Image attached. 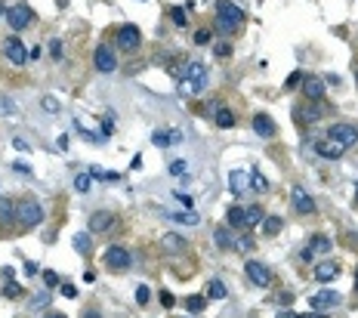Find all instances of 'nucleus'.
<instances>
[{
	"label": "nucleus",
	"mask_w": 358,
	"mask_h": 318,
	"mask_svg": "<svg viewBox=\"0 0 358 318\" xmlns=\"http://www.w3.org/2000/svg\"><path fill=\"white\" fill-rule=\"evenodd\" d=\"M241 25H244V13L238 10L232 0H219L216 4V31L222 37H232V34L241 31Z\"/></svg>",
	"instance_id": "1"
},
{
	"label": "nucleus",
	"mask_w": 358,
	"mask_h": 318,
	"mask_svg": "<svg viewBox=\"0 0 358 318\" xmlns=\"http://www.w3.org/2000/svg\"><path fill=\"white\" fill-rule=\"evenodd\" d=\"M204 87H207V68H204V62H185V77H182V93H188V96H201L204 93Z\"/></svg>",
	"instance_id": "2"
},
{
	"label": "nucleus",
	"mask_w": 358,
	"mask_h": 318,
	"mask_svg": "<svg viewBox=\"0 0 358 318\" xmlns=\"http://www.w3.org/2000/svg\"><path fill=\"white\" fill-rule=\"evenodd\" d=\"M102 263H105L111 272H124V269L133 266V253H130L127 247H121V244H111V247H105Z\"/></svg>",
	"instance_id": "3"
},
{
	"label": "nucleus",
	"mask_w": 358,
	"mask_h": 318,
	"mask_svg": "<svg viewBox=\"0 0 358 318\" xmlns=\"http://www.w3.org/2000/svg\"><path fill=\"white\" fill-rule=\"evenodd\" d=\"M16 219H19V226H22V229H34V226H41V222H44V207L28 198V201H22V204L16 207Z\"/></svg>",
	"instance_id": "4"
},
{
	"label": "nucleus",
	"mask_w": 358,
	"mask_h": 318,
	"mask_svg": "<svg viewBox=\"0 0 358 318\" xmlns=\"http://www.w3.org/2000/svg\"><path fill=\"white\" fill-rule=\"evenodd\" d=\"M244 275H247V281L256 284V288H269V284H272V272H269V266H263L259 260H247V263H244Z\"/></svg>",
	"instance_id": "5"
},
{
	"label": "nucleus",
	"mask_w": 358,
	"mask_h": 318,
	"mask_svg": "<svg viewBox=\"0 0 358 318\" xmlns=\"http://www.w3.org/2000/svg\"><path fill=\"white\" fill-rule=\"evenodd\" d=\"M7 25L13 28V31H22V28H28L31 25V19H34V13H31V7L28 4H16V7H10L7 10Z\"/></svg>",
	"instance_id": "6"
},
{
	"label": "nucleus",
	"mask_w": 358,
	"mask_h": 318,
	"mask_svg": "<svg viewBox=\"0 0 358 318\" xmlns=\"http://www.w3.org/2000/svg\"><path fill=\"white\" fill-rule=\"evenodd\" d=\"M114 37H117V47H121L124 53H133V50H139V44H142V34H139L136 25H121Z\"/></svg>",
	"instance_id": "7"
},
{
	"label": "nucleus",
	"mask_w": 358,
	"mask_h": 318,
	"mask_svg": "<svg viewBox=\"0 0 358 318\" xmlns=\"http://www.w3.org/2000/svg\"><path fill=\"white\" fill-rule=\"evenodd\" d=\"M93 65H96V71L111 74V71L117 68V56H114V50H111L108 44H99V47H96V53H93Z\"/></svg>",
	"instance_id": "8"
},
{
	"label": "nucleus",
	"mask_w": 358,
	"mask_h": 318,
	"mask_svg": "<svg viewBox=\"0 0 358 318\" xmlns=\"http://www.w3.org/2000/svg\"><path fill=\"white\" fill-rule=\"evenodd\" d=\"M4 56H7V62H13V65H25V62L31 59V53L25 50V44L19 41V37H7V41H4Z\"/></svg>",
	"instance_id": "9"
},
{
	"label": "nucleus",
	"mask_w": 358,
	"mask_h": 318,
	"mask_svg": "<svg viewBox=\"0 0 358 318\" xmlns=\"http://www.w3.org/2000/svg\"><path fill=\"white\" fill-rule=\"evenodd\" d=\"M250 127H253V133H256L259 139H272V136L278 133V124L272 121V114H266V111H256V114H253Z\"/></svg>",
	"instance_id": "10"
},
{
	"label": "nucleus",
	"mask_w": 358,
	"mask_h": 318,
	"mask_svg": "<svg viewBox=\"0 0 358 318\" xmlns=\"http://www.w3.org/2000/svg\"><path fill=\"white\" fill-rule=\"evenodd\" d=\"M290 204H294V210H297L300 216H312V213H315V201L303 192V185H294V188H290Z\"/></svg>",
	"instance_id": "11"
},
{
	"label": "nucleus",
	"mask_w": 358,
	"mask_h": 318,
	"mask_svg": "<svg viewBox=\"0 0 358 318\" xmlns=\"http://www.w3.org/2000/svg\"><path fill=\"white\" fill-rule=\"evenodd\" d=\"M328 136L337 139V142H343V145L349 148V145L358 142V127H355V124H334V127L328 130Z\"/></svg>",
	"instance_id": "12"
},
{
	"label": "nucleus",
	"mask_w": 358,
	"mask_h": 318,
	"mask_svg": "<svg viewBox=\"0 0 358 318\" xmlns=\"http://www.w3.org/2000/svg\"><path fill=\"white\" fill-rule=\"evenodd\" d=\"M315 151L321 154V157H328V161H334V157H343L346 154V145L337 142V139H331V136H324V139L315 142Z\"/></svg>",
	"instance_id": "13"
},
{
	"label": "nucleus",
	"mask_w": 358,
	"mask_h": 318,
	"mask_svg": "<svg viewBox=\"0 0 358 318\" xmlns=\"http://www.w3.org/2000/svg\"><path fill=\"white\" fill-rule=\"evenodd\" d=\"M321 117H324V105H321V102L294 111V121H297V124H315V121H321Z\"/></svg>",
	"instance_id": "14"
},
{
	"label": "nucleus",
	"mask_w": 358,
	"mask_h": 318,
	"mask_svg": "<svg viewBox=\"0 0 358 318\" xmlns=\"http://www.w3.org/2000/svg\"><path fill=\"white\" fill-rule=\"evenodd\" d=\"M324 81L321 77H303V96L306 99H312V102H321L324 99Z\"/></svg>",
	"instance_id": "15"
},
{
	"label": "nucleus",
	"mask_w": 358,
	"mask_h": 318,
	"mask_svg": "<svg viewBox=\"0 0 358 318\" xmlns=\"http://www.w3.org/2000/svg\"><path fill=\"white\" fill-rule=\"evenodd\" d=\"M309 303H312V309H321V312H324V309H331V306H340L343 297H340L337 291H328V288H324V291H318Z\"/></svg>",
	"instance_id": "16"
},
{
	"label": "nucleus",
	"mask_w": 358,
	"mask_h": 318,
	"mask_svg": "<svg viewBox=\"0 0 358 318\" xmlns=\"http://www.w3.org/2000/svg\"><path fill=\"white\" fill-rule=\"evenodd\" d=\"M331 247H334V241H331L328 235H312L306 250H309L312 257H328V253H331Z\"/></svg>",
	"instance_id": "17"
},
{
	"label": "nucleus",
	"mask_w": 358,
	"mask_h": 318,
	"mask_svg": "<svg viewBox=\"0 0 358 318\" xmlns=\"http://www.w3.org/2000/svg\"><path fill=\"white\" fill-rule=\"evenodd\" d=\"M229 188L235 195H244L250 188V170H232L229 173Z\"/></svg>",
	"instance_id": "18"
},
{
	"label": "nucleus",
	"mask_w": 358,
	"mask_h": 318,
	"mask_svg": "<svg viewBox=\"0 0 358 318\" xmlns=\"http://www.w3.org/2000/svg\"><path fill=\"white\" fill-rule=\"evenodd\" d=\"M151 142H154L157 148H167V145L182 142V133H179V130H154V133H151Z\"/></svg>",
	"instance_id": "19"
},
{
	"label": "nucleus",
	"mask_w": 358,
	"mask_h": 318,
	"mask_svg": "<svg viewBox=\"0 0 358 318\" xmlns=\"http://www.w3.org/2000/svg\"><path fill=\"white\" fill-rule=\"evenodd\" d=\"M337 272H340V269H337V263H334V260H324V263H318V266H315V278H318L321 284L334 281Z\"/></svg>",
	"instance_id": "20"
},
{
	"label": "nucleus",
	"mask_w": 358,
	"mask_h": 318,
	"mask_svg": "<svg viewBox=\"0 0 358 318\" xmlns=\"http://www.w3.org/2000/svg\"><path fill=\"white\" fill-rule=\"evenodd\" d=\"M111 222H114V216H111L108 210H96V213L90 216V232H108Z\"/></svg>",
	"instance_id": "21"
},
{
	"label": "nucleus",
	"mask_w": 358,
	"mask_h": 318,
	"mask_svg": "<svg viewBox=\"0 0 358 318\" xmlns=\"http://www.w3.org/2000/svg\"><path fill=\"white\" fill-rule=\"evenodd\" d=\"M167 216L176 226H198V222H201V213H194V210H170Z\"/></svg>",
	"instance_id": "22"
},
{
	"label": "nucleus",
	"mask_w": 358,
	"mask_h": 318,
	"mask_svg": "<svg viewBox=\"0 0 358 318\" xmlns=\"http://www.w3.org/2000/svg\"><path fill=\"white\" fill-rule=\"evenodd\" d=\"M213 124H216L219 130H229V127H235V111H232V108H222V105H216V111H213Z\"/></svg>",
	"instance_id": "23"
},
{
	"label": "nucleus",
	"mask_w": 358,
	"mask_h": 318,
	"mask_svg": "<svg viewBox=\"0 0 358 318\" xmlns=\"http://www.w3.org/2000/svg\"><path fill=\"white\" fill-rule=\"evenodd\" d=\"M225 222H229V229H247V222H244V207L232 204V207L225 210Z\"/></svg>",
	"instance_id": "24"
},
{
	"label": "nucleus",
	"mask_w": 358,
	"mask_h": 318,
	"mask_svg": "<svg viewBox=\"0 0 358 318\" xmlns=\"http://www.w3.org/2000/svg\"><path fill=\"white\" fill-rule=\"evenodd\" d=\"M213 244H216L219 250H232V247H235V235H232L225 226H219V229L213 232Z\"/></svg>",
	"instance_id": "25"
},
{
	"label": "nucleus",
	"mask_w": 358,
	"mask_h": 318,
	"mask_svg": "<svg viewBox=\"0 0 358 318\" xmlns=\"http://www.w3.org/2000/svg\"><path fill=\"white\" fill-rule=\"evenodd\" d=\"M161 247L170 250V253H179V250H185V238H179V235H164V238H161Z\"/></svg>",
	"instance_id": "26"
},
{
	"label": "nucleus",
	"mask_w": 358,
	"mask_h": 318,
	"mask_svg": "<svg viewBox=\"0 0 358 318\" xmlns=\"http://www.w3.org/2000/svg\"><path fill=\"white\" fill-rule=\"evenodd\" d=\"M13 219H16V204L10 201V198H0V222L10 226Z\"/></svg>",
	"instance_id": "27"
},
{
	"label": "nucleus",
	"mask_w": 358,
	"mask_h": 318,
	"mask_svg": "<svg viewBox=\"0 0 358 318\" xmlns=\"http://www.w3.org/2000/svg\"><path fill=\"white\" fill-rule=\"evenodd\" d=\"M263 219H266V213H263V207H259V204L244 207V222H247V229H250V226H259Z\"/></svg>",
	"instance_id": "28"
},
{
	"label": "nucleus",
	"mask_w": 358,
	"mask_h": 318,
	"mask_svg": "<svg viewBox=\"0 0 358 318\" xmlns=\"http://www.w3.org/2000/svg\"><path fill=\"white\" fill-rule=\"evenodd\" d=\"M71 244H74V250H77V253H84V257L93 250V244H90V235H87V232H77Z\"/></svg>",
	"instance_id": "29"
},
{
	"label": "nucleus",
	"mask_w": 358,
	"mask_h": 318,
	"mask_svg": "<svg viewBox=\"0 0 358 318\" xmlns=\"http://www.w3.org/2000/svg\"><path fill=\"white\" fill-rule=\"evenodd\" d=\"M259 226H263V232H266V235H278V232L284 229V219H281V216H266Z\"/></svg>",
	"instance_id": "30"
},
{
	"label": "nucleus",
	"mask_w": 358,
	"mask_h": 318,
	"mask_svg": "<svg viewBox=\"0 0 358 318\" xmlns=\"http://www.w3.org/2000/svg\"><path fill=\"white\" fill-rule=\"evenodd\" d=\"M185 309H188L191 315H201V312H204V297H201V294L185 297Z\"/></svg>",
	"instance_id": "31"
},
{
	"label": "nucleus",
	"mask_w": 358,
	"mask_h": 318,
	"mask_svg": "<svg viewBox=\"0 0 358 318\" xmlns=\"http://www.w3.org/2000/svg\"><path fill=\"white\" fill-rule=\"evenodd\" d=\"M90 185H93V176H90V173H77V176H74V188L81 192V195H87Z\"/></svg>",
	"instance_id": "32"
},
{
	"label": "nucleus",
	"mask_w": 358,
	"mask_h": 318,
	"mask_svg": "<svg viewBox=\"0 0 358 318\" xmlns=\"http://www.w3.org/2000/svg\"><path fill=\"white\" fill-rule=\"evenodd\" d=\"M250 185H253L256 192H263V195H266V192L272 188V185H269V179H266V176H263L259 170H253V173H250Z\"/></svg>",
	"instance_id": "33"
},
{
	"label": "nucleus",
	"mask_w": 358,
	"mask_h": 318,
	"mask_svg": "<svg viewBox=\"0 0 358 318\" xmlns=\"http://www.w3.org/2000/svg\"><path fill=\"white\" fill-rule=\"evenodd\" d=\"M210 297L213 300H225L229 297V291H225V284L219 281V278H213V281H210Z\"/></svg>",
	"instance_id": "34"
},
{
	"label": "nucleus",
	"mask_w": 358,
	"mask_h": 318,
	"mask_svg": "<svg viewBox=\"0 0 358 318\" xmlns=\"http://www.w3.org/2000/svg\"><path fill=\"white\" fill-rule=\"evenodd\" d=\"M148 300H151V288H148V284H139V288H136V303L145 306Z\"/></svg>",
	"instance_id": "35"
},
{
	"label": "nucleus",
	"mask_w": 358,
	"mask_h": 318,
	"mask_svg": "<svg viewBox=\"0 0 358 318\" xmlns=\"http://www.w3.org/2000/svg\"><path fill=\"white\" fill-rule=\"evenodd\" d=\"M210 41H213V34H210L207 28H201V31H194V44H198V47H207Z\"/></svg>",
	"instance_id": "36"
},
{
	"label": "nucleus",
	"mask_w": 358,
	"mask_h": 318,
	"mask_svg": "<svg viewBox=\"0 0 358 318\" xmlns=\"http://www.w3.org/2000/svg\"><path fill=\"white\" fill-rule=\"evenodd\" d=\"M170 19H173V22H176L179 28H182V25L188 22V16H185V10H182V7H173V10H170Z\"/></svg>",
	"instance_id": "37"
},
{
	"label": "nucleus",
	"mask_w": 358,
	"mask_h": 318,
	"mask_svg": "<svg viewBox=\"0 0 358 318\" xmlns=\"http://www.w3.org/2000/svg\"><path fill=\"white\" fill-rule=\"evenodd\" d=\"M235 247H238V250H253V235H244V238H235Z\"/></svg>",
	"instance_id": "38"
},
{
	"label": "nucleus",
	"mask_w": 358,
	"mask_h": 318,
	"mask_svg": "<svg viewBox=\"0 0 358 318\" xmlns=\"http://www.w3.org/2000/svg\"><path fill=\"white\" fill-rule=\"evenodd\" d=\"M19 294H22V288H19V284L13 281V278H10V284H4V297H10V300H16Z\"/></svg>",
	"instance_id": "39"
},
{
	"label": "nucleus",
	"mask_w": 358,
	"mask_h": 318,
	"mask_svg": "<svg viewBox=\"0 0 358 318\" xmlns=\"http://www.w3.org/2000/svg\"><path fill=\"white\" fill-rule=\"evenodd\" d=\"M170 173L173 176H185L188 173V164L185 161H170Z\"/></svg>",
	"instance_id": "40"
},
{
	"label": "nucleus",
	"mask_w": 358,
	"mask_h": 318,
	"mask_svg": "<svg viewBox=\"0 0 358 318\" xmlns=\"http://www.w3.org/2000/svg\"><path fill=\"white\" fill-rule=\"evenodd\" d=\"M90 176H96V179H108V182H117V179H121V173H105V170H99V167H96Z\"/></svg>",
	"instance_id": "41"
},
{
	"label": "nucleus",
	"mask_w": 358,
	"mask_h": 318,
	"mask_svg": "<svg viewBox=\"0 0 358 318\" xmlns=\"http://www.w3.org/2000/svg\"><path fill=\"white\" fill-rule=\"evenodd\" d=\"M300 81H303V71H294L287 81H284V90H297V84H300Z\"/></svg>",
	"instance_id": "42"
},
{
	"label": "nucleus",
	"mask_w": 358,
	"mask_h": 318,
	"mask_svg": "<svg viewBox=\"0 0 358 318\" xmlns=\"http://www.w3.org/2000/svg\"><path fill=\"white\" fill-rule=\"evenodd\" d=\"M213 53H216L219 59H225V56L232 53V44H216V47H213Z\"/></svg>",
	"instance_id": "43"
},
{
	"label": "nucleus",
	"mask_w": 358,
	"mask_h": 318,
	"mask_svg": "<svg viewBox=\"0 0 358 318\" xmlns=\"http://www.w3.org/2000/svg\"><path fill=\"white\" fill-rule=\"evenodd\" d=\"M44 108H47L50 114H56V111H59V102H56L53 96H44Z\"/></svg>",
	"instance_id": "44"
},
{
	"label": "nucleus",
	"mask_w": 358,
	"mask_h": 318,
	"mask_svg": "<svg viewBox=\"0 0 358 318\" xmlns=\"http://www.w3.org/2000/svg\"><path fill=\"white\" fill-rule=\"evenodd\" d=\"M44 281H47V288H56V284H59V275L47 269V272H44Z\"/></svg>",
	"instance_id": "45"
},
{
	"label": "nucleus",
	"mask_w": 358,
	"mask_h": 318,
	"mask_svg": "<svg viewBox=\"0 0 358 318\" xmlns=\"http://www.w3.org/2000/svg\"><path fill=\"white\" fill-rule=\"evenodd\" d=\"M0 108H4V114H16V102L13 99H0Z\"/></svg>",
	"instance_id": "46"
},
{
	"label": "nucleus",
	"mask_w": 358,
	"mask_h": 318,
	"mask_svg": "<svg viewBox=\"0 0 358 318\" xmlns=\"http://www.w3.org/2000/svg\"><path fill=\"white\" fill-rule=\"evenodd\" d=\"M161 303H164L167 309H173V306H176V300H173V294H167V291L161 294Z\"/></svg>",
	"instance_id": "47"
},
{
	"label": "nucleus",
	"mask_w": 358,
	"mask_h": 318,
	"mask_svg": "<svg viewBox=\"0 0 358 318\" xmlns=\"http://www.w3.org/2000/svg\"><path fill=\"white\" fill-rule=\"evenodd\" d=\"M50 53L59 59V56H62V44H59V41H53V44H50Z\"/></svg>",
	"instance_id": "48"
},
{
	"label": "nucleus",
	"mask_w": 358,
	"mask_h": 318,
	"mask_svg": "<svg viewBox=\"0 0 358 318\" xmlns=\"http://www.w3.org/2000/svg\"><path fill=\"white\" fill-rule=\"evenodd\" d=\"M62 294H65L68 300H74V297H77V288H71V284H65V288H62Z\"/></svg>",
	"instance_id": "49"
},
{
	"label": "nucleus",
	"mask_w": 358,
	"mask_h": 318,
	"mask_svg": "<svg viewBox=\"0 0 358 318\" xmlns=\"http://www.w3.org/2000/svg\"><path fill=\"white\" fill-rule=\"evenodd\" d=\"M13 145H16V148H19V151H28V148H31V145H28V142H25V139H13Z\"/></svg>",
	"instance_id": "50"
},
{
	"label": "nucleus",
	"mask_w": 358,
	"mask_h": 318,
	"mask_svg": "<svg viewBox=\"0 0 358 318\" xmlns=\"http://www.w3.org/2000/svg\"><path fill=\"white\" fill-rule=\"evenodd\" d=\"M34 272H37V263L28 260V263H25V275H34Z\"/></svg>",
	"instance_id": "51"
},
{
	"label": "nucleus",
	"mask_w": 358,
	"mask_h": 318,
	"mask_svg": "<svg viewBox=\"0 0 358 318\" xmlns=\"http://www.w3.org/2000/svg\"><path fill=\"white\" fill-rule=\"evenodd\" d=\"M84 318H102V315H99V309H87V312H84Z\"/></svg>",
	"instance_id": "52"
},
{
	"label": "nucleus",
	"mask_w": 358,
	"mask_h": 318,
	"mask_svg": "<svg viewBox=\"0 0 358 318\" xmlns=\"http://www.w3.org/2000/svg\"><path fill=\"white\" fill-rule=\"evenodd\" d=\"M0 16H7V7H4V0H0Z\"/></svg>",
	"instance_id": "53"
},
{
	"label": "nucleus",
	"mask_w": 358,
	"mask_h": 318,
	"mask_svg": "<svg viewBox=\"0 0 358 318\" xmlns=\"http://www.w3.org/2000/svg\"><path fill=\"white\" fill-rule=\"evenodd\" d=\"M355 204H358V185H355Z\"/></svg>",
	"instance_id": "54"
},
{
	"label": "nucleus",
	"mask_w": 358,
	"mask_h": 318,
	"mask_svg": "<svg viewBox=\"0 0 358 318\" xmlns=\"http://www.w3.org/2000/svg\"><path fill=\"white\" fill-rule=\"evenodd\" d=\"M355 77H358V62H355Z\"/></svg>",
	"instance_id": "55"
},
{
	"label": "nucleus",
	"mask_w": 358,
	"mask_h": 318,
	"mask_svg": "<svg viewBox=\"0 0 358 318\" xmlns=\"http://www.w3.org/2000/svg\"><path fill=\"white\" fill-rule=\"evenodd\" d=\"M47 318H62V315H47Z\"/></svg>",
	"instance_id": "56"
}]
</instances>
